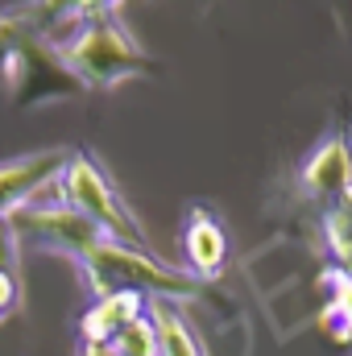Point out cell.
<instances>
[{"label":"cell","mask_w":352,"mask_h":356,"mask_svg":"<svg viewBox=\"0 0 352 356\" xmlns=\"http://www.w3.org/2000/svg\"><path fill=\"white\" fill-rule=\"evenodd\" d=\"M54 182H58L63 203L71 211H79L99 236L120 241V245H133V249H150L137 216L125 207V199L112 186V178L104 175L88 154H67V166H63V175L54 178Z\"/></svg>","instance_id":"6da1fadb"},{"label":"cell","mask_w":352,"mask_h":356,"mask_svg":"<svg viewBox=\"0 0 352 356\" xmlns=\"http://www.w3.org/2000/svg\"><path fill=\"white\" fill-rule=\"evenodd\" d=\"M79 261L91 277V290L104 298V294H120V290H158L162 298H186L195 294V277L191 273H175L166 269L150 249H133V245H120V241H108V236H95L88 249L79 253Z\"/></svg>","instance_id":"7a4b0ae2"},{"label":"cell","mask_w":352,"mask_h":356,"mask_svg":"<svg viewBox=\"0 0 352 356\" xmlns=\"http://www.w3.org/2000/svg\"><path fill=\"white\" fill-rule=\"evenodd\" d=\"M58 63L88 88H116L129 75L145 71V54L137 50V42L120 29L116 17H95L83 21V29L58 46Z\"/></svg>","instance_id":"3957f363"},{"label":"cell","mask_w":352,"mask_h":356,"mask_svg":"<svg viewBox=\"0 0 352 356\" xmlns=\"http://www.w3.org/2000/svg\"><path fill=\"white\" fill-rule=\"evenodd\" d=\"M303 191L311 199H340L352 191V133L336 129L315 145V154L303 162Z\"/></svg>","instance_id":"277c9868"},{"label":"cell","mask_w":352,"mask_h":356,"mask_svg":"<svg viewBox=\"0 0 352 356\" xmlns=\"http://www.w3.org/2000/svg\"><path fill=\"white\" fill-rule=\"evenodd\" d=\"M63 166H67L63 149L33 154V158H21V162H4L0 166V216H13L21 203H29V195L42 191L46 182H54L63 175Z\"/></svg>","instance_id":"5b68a950"},{"label":"cell","mask_w":352,"mask_h":356,"mask_svg":"<svg viewBox=\"0 0 352 356\" xmlns=\"http://www.w3.org/2000/svg\"><path fill=\"white\" fill-rule=\"evenodd\" d=\"M182 253H186L195 277H211V273L224 269V261H228V236H224V228H220V220H216L211 211L195 207V211L186 216Z\"/></svg>","instance_id":"8992f818"},{"label":"cell","mask_w":352,"mask_h":356,"mask_svg":"<svg viewBox=\"0 0 352 356\" xmlns=\"http://www.w3.org/2000/svg\"><path fill=\"white\" fill-rule=\"evenodd\" d=\"M141 311V290H120V294H104L95 307H91L88 315H83V336H88V344L95 348H104V344H112L133 319H141L137 315Z\"/></svg>","instance_id":"52a82bcc"},{"label":"cell","mask_w":352,"mask_h":356,"mask_svg":"<svg viewBox=\"0 0 352 356\" xmlns=\"http://www.w3.org/2000/svg\"><path fill=\"white\" fill-rule=\"evenodd\" d=\"M154 336H158V356H207L199 348L195 332L186 327V319L178 315L175 298H154Z\"/></svg>","instance_id":"ba28073f"},{"label":"cell","mask_w":352,"mask_h":356,"mask_svg":"<svg viewBox=\"0 0 352 356\" xmlns=\"http://www.w3.org/2000/svg\"><path fill=\"white\" fill-rule=\"evenodd\" d=\"M323 241H328L336 266L344 273H352V191L328 203V211H323Z\"/></svg>","instance_id":"9c48e42d"},{"label":"cell","mask_w":352,"mask_h":356,"mask_svg":"<svg viewBox=\"0 0 352 356\" xmlns=\"http://www.w3.org/2000/svg\"><path fill=\"white\" fill-rule=\"evenodd\" d=\"M104 356H158V336L150 319H133L112 344H104Z\"/></svg>","instance_id":"30bf717a"},{"label":"cell","mask_w":352,"mask_h":356,"mask_svg":"<svg viewBox=\"0 0 352 356\" xmlns=\"http://www.w3.org/2000/svg\"><path fill=\"white\" fill-rule=\"evenodd\" d=\"M75 0H33L25 13V25H50V21H67Z\"/></svg>","instance_id":"8fae6325"},{"label":"cell","mask_w":352,"mask_h":356,"mask_svg":"<svg viewBox=\"0 0 352 356\" xmlns=\"http://www.w3.org/2000/svg\"><path fill=\"white\" fill-rule=\"evenodd\" d=\"M125 4V0H75L67 21H95V17H112V8Z\"/></svg>","instance_id":"7c38bea8"},{"label":"cell","mask_w":352,"mask_h":356,"mask_svg":"<svg viewBox=\"0 0 352 356\" xmlns=\"http://www.w3.org/2000/svg\"><path fill=\"white\" fill-rule=\"evenodd\" d=\"M17 266V228L8 224V216H0V269Z\"/></svg>","instance_id":"4fadbf2b"},{"label":"cell","mask_w":352,"mask_h":356,"mask_svg":"<svg viewBox=\"0 0 352 356\" xmlns=\"http://www.w3.org/2000/svg\"><path fill=\"white\" fill-rule=\"evenodd\" d=\"M17 302V282H13V269H0V315H8V307Z\"/></svg>","instance_id":"5bb4252c"},{"label":"cell","mask_w":352,"mask_h":356,"mask_svg":"<svg viewBox=\"0 0 352 356\" xmlns=\"http://www.w3.org/2000/svg\"><path fill=\"white\" fill-rule=\"evenodd\" d=\"M25 29V17H0V42H8V38H17Z\"/></svg>","instance_id":"9a60e30c"}]
</instances>
